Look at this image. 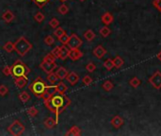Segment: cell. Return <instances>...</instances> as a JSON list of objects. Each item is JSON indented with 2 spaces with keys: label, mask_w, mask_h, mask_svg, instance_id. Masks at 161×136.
Instances as JSON below:
<instances>
[{
  "label": "cell",
  "mask_w": 161,
  "mask_h": 136,
  "mask_svg": "<svg viewBox=\"0 0 161 136\" xmlns=\"http://www.w3.org/2000/svg\"><path fill=\"white\" fill-rule=\"evenodd\" d=\"M82 83H83L84 85H86V86L91 85V84L92 83V79H91V77L86 75V76L82 79Z\"/></svg>",
  "instance_id": "e575fe53"
},
{
  "label": "cell",
  "mask_w": 161,
  "mask_h": 136,
  "mask_svg": "<svg viewBox=\"0 0 161 136\" xmlns=\"http://www.w3.org/2000/svg\"><path fill=\"white\" fill-rule=\"evenodd\" d=\"M102 88H103L105 91L109 92V91H111V90L114 88V84H113L112 81H110V80H106V81H104V83L102 84Z\"/></svg>",
  "instance_id": "484cf974"
},
{
  "label": "cell",
  "mask_w": 161,
  "mask_h": 136,
  "mask_svg": "<svg viewBox=\"0 0 161 136\" xmlns=\"http://www.w3.org/2000/svg\"><path fill=\"white\" fill-rule=\"evenodd\" d=\"M113 63H114V67L116 68H121L123 64H124V61L120 57V56H116L113 59Z\"/></svg>",
  "instance_id": "7402d4cb"
},
{
  "label": "cell",
  "mask_w": 161,
  "mask_h": 136,
  "mask_svg": "<svg viewBox=\"0 0 161 136\" xmlns=\"http://www.w3.org/2000/svg\"><path fill=\"white\" fill-rule=\"evenodd\" d=\"M67 91H68L67 85H66L62 80H60V81L58 82V84L56 85V93L64 95Z\"/></svg>",
  "instance_id": "e0dca14e"
},
{
  "label": "cell",
  "mask_w": 161,
  "mask_h": 136,
  "mask_svg": "<svg viewBox=\"0 0 161 136\" xmlns=\"http://www.w3.org/2000/svg\"><path fill=\"white\" fill-rule=\"evenodd\" d=\"M69 37H70V36H68V35L65 33V34H63L61 37H60V38H59V41H60L62 45H67L68 40H69Z\"/></svg>",
  "instance_id": "60d3db41"
},
{
  "label": "cell",
  "mask_w": 161,
  "mask_h": 136,
  "mask_svg": "<svg viewBox=\"0 0 161 136\" xmlns=\"http://www.w3.org/2000/svg\"><path fill=\"white\" fill-rule=\"evenodd\" d=\"M81 134V129L79 127L77 126H73L67 132L66 135L67 136H79Z\"/></svg>",
  "instance_id": "ffe728a7"
},
{
  "label": "cell",
  "mask_w": 161,
  "mask_h": 136,
  "mask_svg": "<svg viewBox=\"0 0 161 136\" xmlns=\"http://www.w3.org/2000/svg\"><path fill=\"white\" fill-rule=\"evenodd\" d=\"M110 124L115 128H120L122 125H123V119L119 116V115H115L111 121H110Z\"/></svg>",
  "instance_id": "5bb4252c"
},
{
  "label": "cell",
  "mask_w": 161,
  "mask_h": 136,
  "mask_svg": "<svg viewBox=\"0 0 161 136\" xmlns=\"http://www.w3.org/2000/svg\"><path fill=\"white\" fill-rule=\"evenodd\" d=\"M3 49H4L6 52H8V53H12V52L14 50V43H13V42H11V41L7 42V43L3 46Z\"/></svg>",
  "instance_id": "603a6c76"
},
{
  "label": "cell",
  "mask_w": 161,
  "mask_h": 136,
  "mask_svg": "<svg viewBox=\"0 0 161 136\" xmlns=\"http://www.w3.org/2000/svg\"><path fill=\"white\" fill-rule=\"evenodd\" d=\"M82 44H83L82 40L75 33H73L69 37V40H68V43H67V46L70 48V50H72V49L79 48L82 46Z\"/></svg>",
  "instance_id": "52a82bcc"
},
{
  "label": "cell",
  "mask_w": 161,
  "mask_h": 136,
  "mask_svg": "<svg viewBox=\"0 0 161 136\" xmlns=\"http://www.w3.org/2000/svg\"><path fill=\"white\" fill-rule=\"evenodd\" d=\"M19 99L23 102V103H27L28 101L30 100V95H29L28 92H22L19 95Z\"/></svg>",
  "instance_id": "83f0119b"
},
{
  "label": "cell",
  "mask_w": 161,
  "mask_h": 136,
  "mask_svg": "<svg viewBox=\"0 0 161 136\" xmlns=\"http://www.w3.org/2000/svg\"><path fill=\"white\" fill-rule=\"evenodd\" d=\"M99 32H100V34H101L103 37H107V36H109V34L111 33V30H110L109 28H107V26H105V27H103V28L100 29Z\"/></svg>",
  "instance_id": "f546056e"
},
{
  "label": "cell",
  "mask_w": 161,
  "mask_h": 136,
  "mask_svg": "<svg viewBox=\"0 0 161 136\" xmlns=\"http://www.w3.org/2000/svg\"><path fill=\"white\" fill-rule=\"evenodd\" d=\"M44 43L47 45V46H53L54 43H55V39L53 38V36L51 35H48L44 38Z\"/></svg>",
  "instance_id": "8d00e7d4"
},
{
  "label": "cell",
  "mask_w": 161,
  "mask_h": 136,
  "mask_svg": "<svg viewBox=\"0 0 161 136\" xmlns=\"http://www.w3.org/2000/svg\"><path fill=\"white\" fill-rule=\"evenodd\" d=\"M58 120L57 119H54L53 117H48L44 120V125L47 128H55L57 125H58Z\"/></svg>",
  "instance_id": "ac0fdd59"
},
{
  "label": "cell",
  "mask_w": 161,
  "mask_h": 136,
  "mask_svg": "<svg viewBox=\"0 0 161 136\" xmlns=\"http://www.w3.org/2000/svg\"><path fill=\"white\" fill-rule=\"evenodd\" d=\"M106 54V50L103 46H97L94 49H93V55L97 58V59H102L105 55Z\"/></svg>",
  "instance_id": "8fae6325"
},
{
  "label": "cell",
  "mask_w": 161,
  "mask_h": 136,
  "mask_svg": "<svg viewBox=\"0 0 161 136\" xmlns=\"http://www.w3.org/2000/svg\"><path fill=\"white\" fill-rule=\"evenodd\" d=\"M129 84H130V86L133 87V88H138V87L141 84V80H140L139 79H138L137 77H134V78H132V79L129 80Z\"/></svg>",
  "instance_id": "4316f807"
},
{
  "label": "cell",
  "mask_w": 161,
  "mask_h": 136,
  "mask_svg": "<svg viewBox=\"0 0 161 136\" xmlns=\"http://www.w3.org/2000/svg\"><path fill=\"white\" fill-rule=\"evenodd\" d=\"M156 58H157V59H158L160 62H161V51H159V52L156 54Z\"/></svg>",
  "instance_id": "ee69618b"
},
{
  "label": "cell",
  "mask_w": 161,
  "mask_h": 136,
  "mask_svg": "<svg viewBox=\"0 0 161 136\" xmlns=\"http://www.w3.org/2000/svg\"><path fill=\"white\" fill-rule=\"evenodd\" d=\"M56 56L53 54V53H49V54H47L44 58V61H45V62H49V63H55L56 62Z\"/></svg>",
  "instance_id": "836d02e7"
},
{
  "label": "cell",
  "mask_w": 161,
  "mask_h": 136,
  "mask_svg": "<svg viewBox=\"0 0 161 136\" xmlns=\"http://www.w3.org/2000/svg\"><path fill=\"white\" fill-rule=\"evenodd\" d=\"M25 129H26V127L19 120H14L8 128L9 132L13 136H19L23 134Z\"/></svg>",
  "instance_id": "5b68a950"
},
{
  "label": "cell",
  "mask_w": 161,
  "mask_h": 136,
  "mask_svg": "<svg viewBox=\"0 0 161 136\" xmlns=\"http://www.w3.org/2000/svg\"><path fill=\"white\" fill-rule=\"evenodd\" d=\"M95 37H96V35H95L94 31L91 30H86V31L84 32V38H85L88 42L93 41Z\"/></svg>",
  "instance_id": "44dd1931"
},
{
  "label": "cell",
  "mask_w": 161,
  "mask_h": 136,
  "mask_svg": "<svg viewBox=\"0 0 161 136\" xmlns=\"http://www.w3.org/2000/svg\"><path fill=\"white\" fill-rule=\"evenodd\" d=\"M47 80H48L52 85H53V84H56V83L59 81V78L57 77L56 73L51 72V73H49V74H48V76H47Z\"/></svg>",
  "instance_id": "cb8c5ba5"
},
{
  "label": "cell",
  "mask_w": 161,
  "mask_h": 136,
  "mask_svg": "<svg viewBox=\"0 0 161 136\" xmlns=\"http://www.w3.org/2000/svg\"><path fill=\"white\" fill-rule=\"evenodd\" d=\"M31 49H32V44H30L25 37H20L14 43V50L22 57L28 54V52L30 51Z\"/></svg>",
  "instance_id": "277c9868"
},
{
  "label": "cell",
  "mask_w": 161,
  "mask_h": 136,
  "mask_svg": "<svg viewBox=\"0 0 161 136\" xmlns=\"http://www.w3.org/2000/svg\"><path fill=\"white\" fill-rule=\"evenodd\" d=\"M66 79L72 86H74L79 81V76L75 72H70V73H68Z\"/></svg>",
  "instance_id": "30bf717a"
},
{
  "label": "cell",
  "mask_w": 161,
  "mask_h": 136,
  "mask_svg": "<svg viewBox=\"0 0 161 136\" xmlns=\"http://www.w3.org/2000/svg\"><path fill=\"white\" fill-rule=\"evenodd\" d=\"M51 53H53L56 56V58H59L60 60H66L67 58H69L70 48L66 45H62L61 46L55 47L51 51Z\"/></svg>",
  "instance_id": "8992f818"
},
{
  "label": "cell",
  "mask_w": 161,
  "mask_h": 136,
  "mask_svg": "<svg viewBox=\"0 0 161 136\" xmlns=\"http://www.w3.org/2000/svg\"><path fill=\"white\" fill-rule=\"evenodd\" d=\"M9 93V89L7 88V86L5 85H0V95L1 96H5L7 94Z\"/></svg>",
  "instance_id": "ab89813d"
},
{
  "label": "cell",
  "mask_w": 161,
  "mask_h": 136,
  "mask_svg": "<svg viewBox=\"0 0 161 136\" xmlns=\"http://www.w3.org/2000/svg\"><path fill=\"white\" fill-rule=\"evenodd\" d=\"M38 110L35 107H30L27 110V113L30 116V117H35L38 114Z\"/></svg>",
  "instance_id": "1f68e13d"
},
{
  "label": "cell",
  "mask_w": 161,
  "mask_h": 136,
  "mask_svg": "<svg viewBox=\"0 0 161 136\" xmlns=\"http://www.w3.org/2000/svg\"><path fill=\"white\" fill-rule=\"evenodd\" d=\"M58 12H59V14H62V15H65V14H68L69 8H68V6H66L65 4H62V5H60V6L59 7Z\"/></svg>",
  "instance_id": "4dcf8cb0"
},
{
  "label": "cell",
  "mask_w": 161,
  "mask_h": 136,
  "mask_svg": "<svg viewBox=\"0 0 161 136\" xmlns=\"http://www.w3.org/2000/svg\"><path fill=\"white\" fill-rule=\"evenodd\" d=\"M56 75H57V77L59 78L60 80H62V79H66V77H67V75H68V70H67L66 68L60 66V67L56 71Z\"/></svg>",
  "instance_id": "d6986e66"
},
{
  "label": "cell",
  "mask_w": 161,
  "mask_h": 136,
  "mask_svg": "<svg viewBox=\"0 0 161 136\" xmlns=\"http://www.w3.org/2000/svg\"><path fill=\"white\" fill-rule=\"evenodd\" d=\"M60 1H62V2H65V1H67V0H60Z\"/></svg>",
  "instance_id": "bcb514c9"
},
{
  "label": "cell",
  "mask_w": 161,
  "mask_h": 136,
  "mask_svg": "<svg viewBox=\"0 0 161 136\" xmlns=\"http://www.w3.org/2000/svg\"><path fill=\"white\" fill-rule=\"evenodd\" d=\"M149 82L150 84H152V86L154 89H161V72L156 71L150 79H149Z\"/></svg>",
  "instance_id": "ba28073f"
},
{
  "label": "cell",
  "mask_w": 161,
  "mask_h": 136,
  "mask_svg": "<svg viewBox=\"0 0 161 136\" xmlns=\"http://www.w3.org/2000/svg\"><path fill=\"white\" fill-rule=\"evenodd\" d=\"M14 84L19 88L23 89L27 86L28 84V78L27 77H18L14 79Z\"/></svg>",
  "instance_id": "7c38bea8"
},
{
  "label": "cell",
  "mask_w": 161,
  "mask_h": 136,
  "mask_svg": "<svg viewBox=\"0 0 161 136\" xmlns=\"http://www.w3.org/2000/svg\"><path fill=\"white\" fill-rule=\"evenodd\" d=\"M14 18H15V15H14V14L12 12V11H10V10H8V11H6L3 14H2V19L6 22V23H11V22H13V20H14Z\"/></svg>",
  "instance_id": "9a60e30c"
},
{
  "label": "cell",
  "mask_w": 161,
  "mask_h": 136,
  "mask_svg": "<svg viewBox=\"0 0 161 136\" xmlns=\"http://www.w3.org/2000/svg\"><path fill=\"white\" fill-rule=\"evenodd\" d=\"M153 5L161 13V0H153Z\"/></svg>",
  "instance_id": "7bdbcfd3"
},
{
  "label": "cell",
  "mask_w": 161,
  "mask_h": 136,
  "mask_svg": "<svg viewBox=\"0 0 161 136\" xmlns=\"http://www.w3.org/2000/svg\"><path fill=\"white\" fill-rule=\"evenodd\" d=\"M40 67L43 69L44 72H45L46 74H49L51 72H54V70L58 67V65L56 63H49V62L43 61L40 64Z\"/></svg>",
  "instance_id": "9c48e42d"
},
{
  "label": "cell",
  "mask_w": 161,
  "mask_h": 136,
  "mask_svg": "<svg viewBox=\"0 0 161 136\" xmlns=\"http://www.w3.org/2000/svg\"><path fill=\"white\" fill-rule=\"evenodd\" d=\"M34 19H35L36 22L42 23V22L44 20V14H42V13H37V14L34 15Z\"/></svg>",
  "instance_id": "d590c367"
},
{
  "label": "cell",
  "mask_w": 161,
  "mask_h": 136,
  "mask_svg": "<svg viewBox=\"0 0 161 136\" xmlns=\"http://www.w3.org/2000/svg\"><path fill=\"white\" fill-rule=\"evenodd\" d=\"M83 57V53L79 50V48H76V49H72L70 50V54H69V58L72 60V61H77L79 59H81Z\"/></svg>",
  "instance_id": "4fadbf2b"
},
{
  "label": "cell",
  "mask_w": 161,
  "mask_h": 136,
  "mask_svg": "<svg viewBox=\"0 0 161 136\" xmlns=\"http://www.w3.org/2000/svg\"><path fill=\"white\" fill-rule=\"evenodd\" d=\"M12 76L14 79L18 77H28V75L30 73V69L21 60H17L12 66Z\"/></svg>",
  "instance_id": "3957f363"
},
{
  "label": "cell",
  "mask_w": 161,
  "mask_h": 136,
  "mask_svg": "<svg viewBox=\"0 0 161 136\" xmlns=\"http://www.w3.org/2000/svg\"><path fill=\"white\" fill-rule=\"evenodd\" d=\"M80 2H84V1H86V0H79Z\"/></svg>",
  "instance_id": "f6af8a7d"
},
{
  "label": "cell",
  "mask_w": 161,
  "mask_h": 136,
  "mask_svg": "<svg viewBox=\"0 0 161 136\" xmlns=\"http://www.w3.org/2000/svg\"><path fill=\"white\" fill-rule=\"evenodd\" d=\"M49 26H50L51 28H53V29H57V28L60 26V21H59L57 18H53V19L50 20Z\"/></svg>",
  "instance_id": "74e56055"
},
{
  "label": "cell",
  "mask_w": 161,
  "mask_h": 136,
  "mask_svg": "<svg viewBox=\"0 0 161 136\" xmlns=\"http://www.w3.org/2000/svg\"><path fill=\"white\" fill-rule=\"evenodd\" d=\"M101 20H102V22H103L106 26H108V25H110V24L114 21V17H113V15H112L110 13H105V14L102 15Z\"/></svg>",
  "instance_id": "2e32d148"
},
{
  "label": "cell",
  "mask_w": 161,
  "mask_h": 136,
  "mask_svg": "<svg viewBox=\"0 0 161 136\" xmlns=\"http://www.w3.org/2000/svg\"><path fill=\"white\" fill-rule=\"evenodd\" d=\"M66 33V31L62 29V28H60V27H58L56 30H55V31H54V35L55 36H57L58 37V39L60 38V37H61L63 34H65Z\"/></svg>",
  "instance_id": "d6a6232c"
},
{
  "label": "cell",
  "mask_w": 161,
  "mask_h": 136,
  "mask_svg": "<svg viewBox=\"0 0 161 136\" xmlns=\"http://www.w3.org/2000/svg\"><path fill=\"white\" fill-rule=\"evenodd\" d=\"M2 72H3V74L5 75V76H12V67H10V66H8V65H6L3 69H2Z\"/></svg>",
  "instance_id": "b9f144b4"
},
{
  "label": "cell",
  "mask_w": 161,
  "mask_h": 136,
  "mask_svg": "<svg viewBox=\"0 0 161 136\" xmlns=\"http://www.w3.org/2000/svg\"><path fill=\"white\" fill-rule=\"evenodd\" d=\"M47 87H48V85L45 83V81L42 78H38V79H34L29 85V89L30 90V92L35 96H37L39 98H43V99H45L49 95H51L47 93Z\"/></svg>",
  "instance_id": "7a4b0ae2"
},
{
  "label": "cell",
  "mask_w": 161,
  "mask_h": 136,
  "mask_svg": "<svg viewBox=\"0 0 161 136\" xmlns=\"http://www.w3.org/2000/svg\"><path fill=\"white\" fill-rule=\"evenodd\" d=\"M44 104L50 112L56 114V119L59 121V115L70 106L71 99L65 95V94L61 95L59 93H54L47 98L44 99Z\"/></svg>",
  "instance_id": "6da1fadb"
},
{
  "label": "cell",
  "mask_w": 161,
  "mask_h": 136,
  "mask_svg": "<svg viewBox=\"0 0 161 136\" xmlns=\"http://www.w3.org/2000/svg\"><path fill=\"white\" fill-rule=\"evenodd\" d=\"M104 67H105L106 70H108V71L112 70L113 67H114L113 60H111V59H106V60L104 62Z\"/></svg>",
  "instance_id": "f1b7e54d"
},
{
  "label": "cell",
  "mask_w": 161,
  "mask_h": 136,
  "mask_svg": "<svg viewBox=\"0 0 161 136\" xmlns=\"http://www.w3.org/2000/svg\"><path fill=\"white\" fill-rule=\"evenodd\" d=\"M31 1L37 6V7H39L40 9H42V8H44L45 5H47L51 0H31Z\"/></svg>",
  "instance_id": "d4e9b609"
},
{
  "label": "cell",
  "mask_w": 161,
  "mask_h": 136,
  "mask_svg": "<svg viewBox=\"0 0 161 136\" xmlns=\"http://www.w3.org/2000/svg\"><path fill=\"white\" fill-rule=\"evenodd\" d=\"M86 69H87V71H88V72L92 73V72H94V71H95V69H96V65H95L93 63H89L86 65Z\"/></svg>",
  "instance_id": "f35d334b"
}]
</instances>
